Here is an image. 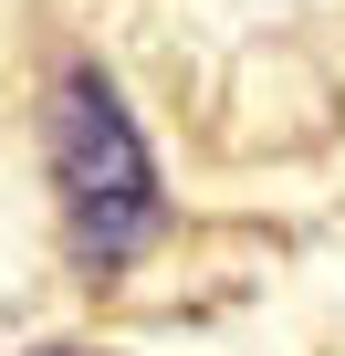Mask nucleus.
<instances>
[{"label":"nucleus","mask_w":345,"mask_h":356,"mask_svg":"<svg viewBox=\"0 0 345 356\" xmlns=\"http://www.w3.org/2000/svg\"><path fill=\"white\" fill-rule=\"evenodd\" d=\"M42 168H53V210H63V241H74L84 283H115V273L167 231L157 147L136 136L126 95H115L94 63H63V74L42 84Z\"/></svg>","instance_id":"f257e3e1"},{"label":"nucleus","mask_w":345,"mask_h":356,"mask_svg":"<svg viewBox=\"0 0 345 356\" xmlns=\"http://www.w3.org/2000/svg\"><path fill=\"white\" fill-rule=\"evenodd\" d=\"M32 356H84V346H32Z\"/></svg>","instance_id":"f03ea898"}]
</instances>
